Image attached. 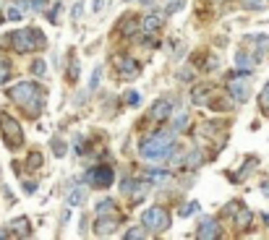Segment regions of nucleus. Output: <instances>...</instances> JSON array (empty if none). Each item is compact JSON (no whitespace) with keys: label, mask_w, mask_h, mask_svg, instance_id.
Returning <instances> with one entry per match:
<instances>
[{"label":"nucleus","mask_w":269,"mask_h":240,"mask_svg":"<svg viewBox=\"0 0 269 240\" xmlns=\"http://www.w3.org/2000/svg\"><path fill=\"white\" fill-rule=\"evenodd\" d=\"M8 99L16 102L29 118L40 115L42 113V102H45L42 91H40V86H37L34 81H21V84H13L11 89H8Z\"/></svg>","instance_id":"1"},{"label":"nucleus","mask_w":269,"mask_h":240,"mask_svg":"<svg viewBox=\"0 0 269 240\" xmlns=\"http://www.w3.org/2000/svg\"><path fill=\"white\" fill-rule=\"evenodd\" d=\"M173 149H175V131H157L146 141H141L138 154L146 162H162L173 154Z\"/></svg>","instance_id":"2"},{"label":"nucleus","mask_w":269,"mask_h":240,"mask_svg":"<svg viewBox=\"0 0 269 240\" xmlns=\"http://www.w3.org/2000/svg\"><path fill=\"white\" fill-rule=\"evenodd\" d=\"M8 40H11L13 50L21 52V55L47 47V42H45V34H42L40 29H18V32H13V34H8Z\"/></svg>","instance_id":"3"},{"label":"nucleus","mask_w":269,"mask_h":240,"mask_svg":"<svg viewBox=\"0 0 269 240\" xmlns=\"http://www.w3.org/2000/svg\"><path fill=\"white\" fill-rule=\"evenodd\" d=\"M0 136H3L8 149H13V152L24 146V128L18 125V120L11 118L8 113H0Z\"/></svg>","instance_id":"4"},{"label":"nucleus","mask_w":269,"mask_h":240,"mask_svg":"<svg viewBox=\"0 0 269 240\" xmlns=\"http://www.w3.org/2000/svg\"><path fill=\"white\" fill-rule=\"evenodd\" d=\"M141 225H144L146 230H152V233H165V230L170 227V214H168V209H162V206L146 209L144 214H141Z\"/></svg>","instance_id":"5"},{"label":"nucleus","mask_w":269,"mask_h":240,"mask_svg":"<svg viewBox=\"0 0 269 240\" xmlns=\"http://www.w3.org/2000/svg\"><path fill=\"white\" fill-rule=\"evenodd\" d=\"M113 66H115V73L120 81H131L141 73V66L134 60V58H126V55H115L113 58Z\"/></svg>","instance_id":"6"},{"label":"nucleus","mask_w":269,"mask_h":240,"mask_svg":"<svg viewBox=\"0 0 269 240\" xmlns=\"http://www.w3.org/2000/svg\"><path fill=\"white\" fill-rule=\"evenodd\" d=\"M227 94L235 99V102H246L248 97H251V81H248L246 73H240V76H233L227 81Z\"/></svg>","instance_id":"7"},{"label":"nucleus","mask_w":269,"mask_h":240,"mask_svg":"<svg viewBox=\"0 0 269 240\" xmlns=\"http://www.w3.org/2000/svg\"><path fill=\"white\" fill-rule=\"evenodd\" d=\"M87 180L91 183V188H110L115 180V170L110 164H99L91 172H87Z\"/></svg>","instance_id":"8"},{"label":"nucleus","mask_w":269,"mask_h":240,"mask_svg":"<svg viewBox=\"0 0 269 240\" xmlns=\"http://www.w3.org/2000/svg\"><path fill=\"white\" fill-rule=\"evenodd\" d=\"M175 110V99H160V102H154L152 110H149V120L154 123H162V120H168Z\"/></svg>","instance_id":"9"},{"label":"nucleus","mask_w":269,"mask_h":240,"mask_svg":"<svg viewBox=\"0 0 269 240\" xmlns=\"http://www.w3.org/2000/svg\"><path fill=\"white\" fill-rule=\"evenodd\" d=\"M196 238L199 240H215V238H220V222L217 219H204V222L199 225V230H196Z\"/></svg>","instance_id":"10"},{"label":"nucleus","mask_w":269,"mask_h":240,"mask_svg":"<svg viewBox=\"0 0 269 240\" xmlns=\"http://www.w3.org/2000/svg\"><path fill=\"white\" fill-rule=\"evenodd\" d=\"M8 230H11L13 238H29L32 235V222L26 217H16V219H11Z\"/></svg>","instance_id":"11"},{"label":"nucleus","mask_w":269,"mask_h":240,"mask_svg":"<svg viewBox=\"0 0 269 240\" xmlns=\"http://www.w3.org/2000/svg\"><path fill=\"white\" fill-rule=\"evenodd\" d=\"M115 227H118V217H105V214H99V219H97V225H94V233L99 235V238H107V235H113L115 233Z\"/></svg>","instance_id":"12"},{"label":"nucleus","mask_w":269,"mask_h":240,"mask_svg":"<svg viewBox=\"0 0 269 240\" xmlns=\"http://www.w3.org/2000/svg\"><path fill=\"white\" fill-rule=\"evenodd\" d=\"M251 222H254V214H251V209H246V206H238L235 209V217H233V225H235V230H248L251 227Z\"/></svg>","instance_id":"13"},{"label":"nucleus","mask_w":269,"mask_h":240,"mask_svg":"<svg viewBox=\"0 0 269 240\" xmlns=\"http://www.w3.org/2000/svg\"><path fill=\"white\" fill-rule=\"evenodd\" d=\"M212 97H215V89L212 86H196L191 91V102L193 105H209Z\"/></svg>","instance_id":"14"},{"label":"nucleus","mask_w":269,"mask_h":240,"mask_svg":"<svg viewBox=\"0 0 269 240\" xmlns=\"http://www.w3.org/2000/svg\"><path fill=\"white\" fill-rule=\"evenodd\" d=\"M160 26H162V18L160 16H144L141 18V29L144 32H160Z\"/></svg>","instance_id":"15"},{"label":"nucleus","mask_w":269,"mask_h":240,"mask_svg":"<svg viewBox=\"0 0 269 240\" xmlns=\"http://www.w3.org/2000/svg\"><path fill=\"white\" fill-rule=\"evenodd\" d=\"M87 201V188H73L68 193V206H81Z\"/></svg>","instance_id":"16"},{"label":"nucleus","mask_w":269,"mask_h":240,"mask_svg":"<svg viewBox=\"0 0 269 240\" xmlns=\"http://www.w3.org/2000/svg\"><path fill=\"white\" fill-rule=\"evenodd\" d=\"M254 60H259V58H251V55L243 52V50L235 52V66H238V68H246V71H248V68L254 66Z\"/></svg>","instance_id":"17"},{"label":"nucleus","mask_w":269,"mask_h":240,"mask_svg":"<svg viewBox=\"0 0 269 240\" xmlns=\"http://www.w3.org/2000/svg\"><path fill=\"white\" fill-rule=\"evenodd\" d=\"M42 162H45V157L40 152H29V154H26V167H29V170H40Z\"/></svg>","instance_id":"18"},{"label":"nucleus","mask_w":269,"mask_h":240,"mask_svg":"<svg viewBox=\"0 0 269 240\" xmlns=\"http://www.w3.org/2000/svg\"><path fill=\"white\" fill-rule=\"evenodd\" d=\"M136 29H138V21H136L134 16H126V18H123V24H120V32H123L126 37H131Z\"/></svg>","instance_id":"19"},{"label":"nucleus","mask_w":269,"mask_h":240,"mask_svg":"<svg viewBox=\"0 0 269 240\" xmlns=\"http://www.w3.org/2000/svg\"><path fill=\"white\" fill-rule=\"evenodd\" d=\"M11 79V60L8 58H0V86Z\"/></svg>","instance_id":"20"},{"label":"nucleus","mask_w":269,"mask_h":240,"mask_svg":"<svg viewBox=\"0 0 269 240\" xmlns=\"http://www.w3.org/2000/svg\"><path fill=\"white\" fill-rule=\"evenodd\" d=\"M146 180L157 183V186H165V183H170L173 178H170V172H149V175H146Z\"/></svg>","instance_id":"21"},{"label":"nucleus","mask_w":269,"mask_h":240,"mask_svg":"<svg viewBox=\"0 0 269 240\" xmlns=\"http://www.w3.org/2000/svg\"><path fill=\"white\" fill-rule=\"evenodd\" d=\"M79 73H81V68H79V60H76V58H71V68L66 71V79L71 81V84H76V81H79Z\"/></svg>","instance_id":"22"},{"label":"nucleus","mask_w":269,"mask_h":240,"mask_svg":"<svg viewBox=\"0 0 269 240\" xmlns=\"http://www.w3.org/2000/svg\"><path fill=\"white\" fill-rule=\"evenodd\" d=\"M113 209H115V201H113V199H102L99 204H97V211H99V214H110Z\"/></svg>","instance_id":"23"},{"label":"nucleus","mask_w":269,"mask_h":240,"mask_svg":"<svg viewBox=\"0 0 269 240\" xmlns=\"http://www.w3.org/2000/svg\"><path fill=\"white\" fill-rule=\"evenodd\" d=\"M201 162H204V154H201L199 149H193V152L188 154V167H199Z\"/></svg>","instance_id":"24"},{"label":"nucleus","mask_w":269,"mask_h":240,"mask_svg":"<svg viewBox=\"0 0 269 240\" xmlns=\"http://www.w3.org/2000/svg\"><path fill=\"white\" fill-rule=\"evenodd\" d=\"M185 125H188V115H185V113H180L178 118L173 120V131H183Z\"/></svg>","instance_id":"25"},{"label":"nucleus","mask_w":269,"mask_h":240,"mask_svg":"<svg viewBox=\"0 0 269 240\" xmlns=\"http://www.w3.org/2000/svg\"><path fill=\"white\" fill-rule=\"evenodd\" d=\"M254 164H256V160H254V157H248V160H246V167H243V170H240V172L235 175V180H243L246 175H248V172L254 170Z\"/></svg>","instance_id":"26"},{"label":"nucleus","mask_w":269,"mask_h":240,"mask_svg":"<svg viewBox=\"0 0 269 240\" xmlns=\"http://www.w3.org/2000/svg\"><path fill=\"white\" fill-rule=\"evenodd\" d=\"M196 211H199V204H196V201H188V204H183L180 217H191V214H196Z\"/></svg>","instance_id":"27"},{"label":"nucleus","mask_w":269,"mask_h":240,"mask_svg":"<svg viewBox=\"0 0 269 240\" xmlns=\"http://www.w3.org/2000/svg\"><path fill=\"white\" fill-rule=\"evenodd\" d=\"M146 227H131L126 233V240H138V238H146V233H144Z\"/></svg>","instance_id":"28"},{"label":"nucleus","mask_w":269,"mask_h":240,"mask_svg":"<svg viewBox=\"0 0 269 240\" xmlns=\"http://www.w3.org/2000/svg\"><path fill=\"white\" fill-rule=\"evenodd\" d=\"M45 71H47V66H45V60H40V58H37V60L32 63V73H34V76H45Z\"/></svg>","instance_id":"29"},{"label":"nucleus","mask_w":269,"mask_h":240,"mask_svg":"<svg viewBox=\"0 0 269 240\" xmlns=\"http://www.w3.org/2000/svg\"><path fill=\"white\" fill-rule=\"evenodd\" d=\"M243 8L246 11H259V8H264V0H243Z\"/></svg>","instance_id":"30"},{"label":"nucleus","mask_w":269,"mask_h":240,"mask_svg":"<svg viewBox=\"0 0 269 240\" xmlns=\"http://www.w3.org/2000/svg\"><path fill=\"white\" fill-rule=\"evenodd\" d=\"M138 99H141V97H138V91H128V94L123 97V102H126V105H131V107H136V105H138Z\"/></svg>","instance_id":"31"},{"label":"nucleus","mask_w":269,"mask_h":240,"mask_svg":"<svg viewBox=\"0 0 269 240\" xmlns=\"http://www.w3.org/2000/svg\"><path fill=\"white\" fill-rule=\"evenodd\" d=\"M52 152H55V157H66V146H63V141L55 138V141H52Z\"/></svg>","instance_id":"32"},{"label":"nucleus","mask_w":269,"mask_h":240,"mask_svg":"<svg viewBox=\"0 0 269 240\" xmlns=\"http://www.w3.org/2000/svg\"><path fill=\"white\" fill-rule=\"evenodd\" d=\"M259 105H262L264 110H269V84H267V89L262 91V97H259Z\"/></svg>","instance_id":"33"},{"label":"nucleus","mask_w":269,"mask_h":240,"mask_svg":"<svg viewBox=\"0 0 269 240\" xmlns=\"http://www.w3.org/2000/svg\"><path fill=\"white\" fill-rule=\"evenodd\" d=\"M58 13H60V3H55V5H52V11L47 13V18H50L52 24H58Z\"/></svg>","instance_id":"34"},{"label":"nucleus","mask_w":269,"mask_h":240,"mask_svg":"<svg viewBox=\"0 0 269 240\" xmlns=\"http://www.w3.org/2000/svg\"><path fill=\"white\" fill-rule=\"evenodd\" d=\"M81 11H84V3L79 0V3L73 5V13H71V16H73V21H79V18H81Z\"/></svg>","instance_id":"35"},{"label":"nucleus","mask_w":269,"mask_h":240,"mask_svg":"<svg viewBox=\"0 0 269 240\" xmlns=\"http://www.w3.org/2000/svg\"><path fill=\"white\" fill-rule=\"evenodd\" d=\"M99 73H102V68H94V73H91V84H89V89H97V84H99Z\"/></svg>","instance_id":"36"},{"label":"nucleus","mask_w":269,"mask_h":240,"mask_svg":"<svg viewBox=\"0 0 269 240\" xmlns=\"http://www.w3.org/2000/svg\"><path fill=\"white\" fill-rule=\"evenodd\" d=\"M8 18H11V21H21V11H18V8H8Z\"/></svg>","instance_id":"37"},{"label":"nucleus","mask_w":269,"mask_h":240,"mask_svg":"<svg viewBox=\"0 0 269 240\" xmlns=\"http://www.w3.org/2000/svg\"><path fill=\"white\" fill-rule=\"evenodd\" d=\"M183 8V0H175V3H168V13H175Z\"/></svg>","instance_id":"38"},{"label":"nucleus","mask_w":269,"mask_h":240,"mask_svg":"<svg viewBox=\"0 0 269 240\" xmlns=\"http://www.w3.org/2000/svg\"><path fill=\"white\" fill-rule=\"evenodd\" d=\"M29 3H32V8H45L47 5V0H29Z\"/></svg>","instance_id":"39"},{"label":"nucleus","mask_w":269,"mask_h":240,"mask_svg":"<svg viewBox=\"0 0 269 240\" xmlns=\"http://www.w3.org/2000/svg\"><path fill=\"white\" fill-rule=\"evenodd\" d=\"M24 191L26 193H34L37 191V183H24Z\"/></svg>","instance_id":"40"},{"label":"nucleus","mask_w":269,"mask_h":240,"mask_svg":"<svg viewBox=\"0 0 269 240\" xmlns=\"http://www.w3.org/2000/svg\"><path fill=\"white\" fill-rule=\"evenodd\" d=\"M91 8H94V11H102V8H105V0H94V5Z\"/></svg>","instance_id":"41"},{"label":"nucleus","mask_w":269,"mask_h":240,"mask_svg":"<svg viewBox=\"0 0 269 240\" xmlns=\"http://www.w3.org/2000/svg\"><path fill=\"white\" fill-rule=\"evenodd\" d=\"M262 188H264V196H269V180H264V183H262Z\"/></svg>","instance_id":"42"},{"label":"nucleus","mask_w":269,"mask_h":240,"mask_svg":"<svg viewBox=\"0 0 269 240\" xmlns=\"http://www.w3.org/2000/svg\"><path fill=\"white\" fill-rule=\"evenodd\" d=\"M0 8H3V3H0Z\"/></svg>","instance_id":"43"}]
</instances>
